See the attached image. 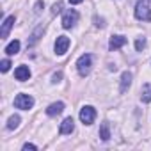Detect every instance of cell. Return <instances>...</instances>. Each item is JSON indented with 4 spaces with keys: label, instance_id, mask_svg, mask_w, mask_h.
Masks as SVG:
<instances>
[{
    "label": "cell",
    "instance_id": "cell-16",
    "mask_svg": "<svg viewBox=\"0 0 151 151\" xmlns=\"http://www.w3.org/2000/svg\"><path fill=\"white\" fill-rule=\"evenodd\" d=\"M18 124H20V117H18V116H11V117H9V123H7V128H9V130H14Z\"/></svg>",
    "mask_w": 151,
    "mask_h": 151
},
{
    "label": "cell",
    "instance_id": "cell-12",
    "mask_svg": "<svg viewBox=\"0 0 151 151\" xmlns=\"http://www.w3.org/2000/svg\"><path fill=\"white\" fill-rule=\"evenodd\" d=\"M130 84H132V73L124 71L123 77H121V93H126V89L130 87Z\"/></svg>",
    "mask_w": 151,
    "mask_h": 151
},
{
    "label": "cell",
    "instance_id": "cell-23",
    "mask_svg": "<svg viewBox=\"0 0 151 151\" xmlns=\"http://www.w3.org/2000/svg\"><path fill=\"white\" fill-rule=\"evenodd\" d=\"M94 23H96V25H98V27H103V25H105V23H103V20H101V18H94Z\"/></svg>",
    "mask_w": 151,
    "mask_h": 151
},
{
    "label": "cell",
    "instance_id": "cell-11",
    "mask_svg": "<svg viewBox=\"0 0 151 151\" xmlns=\"http://www.w3.org/2000/svg\"><path fill=\"white\" fill-rule=\"evenodd\" d=\"M64 110V103L62 101H57V103H52L48 109H46V114L48 116H57V114H60Z\"/></svg>",
    "mask_w": 151,
    "mask_h": 151
},
{
    "label": "cell",
    "instance_id": "cell-18",
    "mask_svg": "<svg viewBox=\"0 0 151 151\" xmlns=\"http://www.w3.org/2000/svg\"><path fill=\"white\" fill-rule=\"evenodd\" d=\"M144 46H146V39H144V37H139V39L135 41V48H137V52H142Z\"/></svg>",
    "mask_w": 151,
    "mask_h": 151
},
{
    "label": "cell",
    "instance_id": "cell-8",
    "mask_svg": "<svg viewBox=\"0 0 151 151\" xmlns=\"http://www.w3.org/2000/svg\"><path fill=\"white\" fill-rule=\"evenodd\" d=\"M13 25H14V16L6 18V20H4V23H2V30H0V37L6 39V37L9 36V30L13 29Z\"/></svg>",
    "mask_w": 151,
    "mask_h": 151
},
{
    "label": "cell",
    "instance_id": "cell-20",
    "mask_svg": "<svg viewBox=\"0 0 151 151\" xmlns=\"http://www.w3.org/2000/svg\"><path fill=\"white\" fill-rule=\"evenodd\" d=\"M60 9H62V2H57V4H53L52 13H53V14H57V13H60Z\"/></svg>",
    "mask_w": 151,
    "mask_h": 151
},
{
    "label": "cell",
    "instance_id": "cell-3",
    "mask_svg": "<svg viewBox=\"0 0 151 151\" xmlns=\"http://www.w3.org/2000/svg\"><path fill=\"white\" fill-rule=\"evenodd\" d=\"M32 105H34V98H32L30 94H18V96L14 98V107H16V109L29 110V109H32Z\"/></svg>",
    "mask_w": 151,
    "mask_h": 151
},
{
    "label": "cell",
    "instance_id": "cell-19",
    "mask_svg": "<svg viewBox=\"0 0 151 151\" xmlns=\"http://www.w3.org/2000/svg\"><path fill=\"white\" fill-rule=\"evenodd\" d=\"M9 68H11V62H9L7 59H4V60H2V64H0V69L6 73V71H9Z\"/></svg>",
    "mask_w": 151,
    "mask_h": 151
},
{
    "label": "cell",
    "instance_id": "cell-17",
    "mask_svg": "<svg viewBox=\"0 0 151 151\" xmlns=\"http://www.w3.org/2000/svg\"><path fill=\"white\" fill-rule=\"evenodd\" d=\"M43 30H45V27H39V29H37V30H36V32L32 34V37H30V41H29V46H32V45H34V43H36V41L39 39V34H41Z\"/></svg>",
    "mask_w": 151,
    "mask_h": 151
},
{
    "label": "cell",
    "instance_id": "cell-2",
    "mask_svg": "<svg viewBox=\"0 0 151 151\" xmlns=\"http://www.w3.org/2000/svg\"><path fill=\"white\" fill-rule=\"evenodd\" d=\"M135 18L142 20V22H151V9H149L146 0H142V2L137 4V7H135Z\"/></svg>",
    "mask_w": 151,
    "mask_h": 151
},
{
    "label": "cell",
    "instance_id": "cell-6",
    "mask_svg": "<svg viewBox=\"0 0 151 151\" xmlns=\"http://www.w3.org/2000/svg\"><path fill=\"white\" fill-rule=\"evenodd\" d=\"M69 48V37L68 36H59L55 41V53L57 55H64Z\"/></svg>",
    "mask_w": 151,
    "mask_h": 151
},
{
    "label": "cell",
    "instance_id": "cell-10",
    "mask_svg": "<svg viewBox=\"0 0 151 151\" xmlns=\"http://www.w3.org/2000/svg\"><path fill=\"white\" fill-rule=\"evenodd\" d=\"M75 130V123H73V117H66L62 123H60V133H71Z\"/></svg>",
    "mask_w": 151,
    "mask_h": 151
},
{
    "label": "cell",
    "instance_id": "cell-21",
    "mask_svg": "<svg viewBox=\"0 0 151 151\" xmlns=\"http://www.w3.org/2000/svg\"><path fill=\"white\" fill-rule=\"evenodd\" d=\"M43 7H45V4H43V2H37V4H36V7H34V11H36V13H41V9H43Z\"/></svg>",
    "mask_w": 151,
    "mask_h": 151
},
{
    "label": "cell",
    "instance_id": "cell-22",
    "mask_svg": "<svg viewBox=\"0 0 151 151\" xmlns=\"http://www.w3.org/2000/svg\"><path fill=\"white\" fill-rule=\"evenodd\" d=\"M23 149H25V151H29V149H37V147H36L34 144H29V142H27V144L23 146Z\"/></svg>",
    "mask_w": 151,
    "mask_h": 151
},
{
    "label": "cell",
    "instance_id": "cell-24",
    "mask_svg": "<svg viewBox=\"0 0 151 151\" xmlns=\"http://www.w3.org/2000/svg\"><path fill=\"white\" fill-rule=\"evenodd\" d=\"M60 77H62V73H55V75H53V82H59Z\"/></svg>",
    "mask_w": 151,
    "mask_h": 151
},
{
    "label": "cell",
    "instance_id": "cell-4",
    "mask_svg": "<svg viewBox=\"0 0 151 151\" xmlns=\"http://www.w3.org/2000/svg\"><path fill=\"white\" fill-rule=\"evenodd\" d=\"M94 117H96V110L93 109V107H84L82 110H80V121L84 123V124H93L94 123Z\"/></svg>",
    "mask_w": 151,
    "mask_h": 151
},
{
    "label": "cell",
    "instance_id": "cell-7",
    "mask_svg": "<svg viewBox=\"0 0 151 151\" xmlns=\"http://www.w3.org/2000/svg\"><path fill=\"white\" fill-rule=\"evenodd\" d=\"M124 45H126V37L124 36H112L110 37V43H109V48L114 52V50H119Z\"/></svg>",
    "mask_w": 151,
    "mask_h": 151
},
{
    "label": "cell",
    "instance_id": "cell-1",
    "mask_svg": "<svg viewBox=\"0 0 151 151\" xmlns=\"http://www.w3.org/2000/svg\"><path fill=\"white\" fill-rule=\"evenodd\" d=\"M91 66H93V55L91 53H84L77 60V68H78V73L82 77H86V75L91 73Z\"/></svg>",
    "mask_w": 151,
    "mask_h": 151
},
{
    "label": "cell",
    "instance_id": "cell-15",
    "mask_svg": "<svg viewBox=\"0 0 151 151\" xmlns=\"http://www.w3.org/2000/svg\"><path fill=\"white\" fill-rule=\"evenodd\" d=\"M100 137H101V140H109V139H110L109 123H103V124H101V128H100Z\"/></svg>",
    "mask_w": 151,
    "mask_h": 151
},
{
    "label": "cell",
    "instance_id": "cell-5",
    "mask_svg": "<svg viewBox=\"0 0 151 151\" xmlns=\"http://www.w3.org/2000/svg\"><path fill=\"white\" fill-rule=\"evenodd\" d=\"M77 22H78V13L75 11V9H69V11L64 14V18H62V27H64V29H71Z\"/></svg>",
    "mask_w": 151,
    "mask_h": 151
},
{
    "label": "cell",
    "instance_id": "cell-13",
    "mask_svg": "<svg viewBox=\"0 0 151 151\" xmlns=\"http://www.w3.org/2000/svg\"><path fill=\"white\" fill-rule=\"evenodd\" d=\"M18 52H20V41H18V39L11 41V43L6 46V53H7V55H16Z\"/></svg>",
    "mask_w": 151,
    "mask_h": 151
},
{
    "label": "cell",
    "instance_id": "cell-14",
    "mask_svg": "<svg viewBox=\"0 0 151 151\" xmlns=\"http://www.w3.org/2000/svg\"><path fill=\"white\" fill-rule=\"evenodd\" d=\"M140 98H142L144 103H149V101H151V84L142 86V94H140Z\"/></svg>",
    "mask_w": 151,
    "mask_h": 151
},
{
    "label": "cell",
    "instance_id": "cell-25",
    "mask_svg": "<svg viewBox=\"0 0 151 151\" xmlns=\"http://www.w3.org/2000/svg\"><path fill=\"white\" fill-rule=\"evenodd\" d=\"M80 2H84V0H69V4H80Z\"/></svg>",
    "mask_w": 151,
    "mask_h": 151
},
{
    "label": "cell",
    "instance_id": "cell-9",
    "mask_svg": "<svg viewBox=\"0 0 151 151\" xmlns=\"http://www.w3.org/2000/svg\"><path fill=\"white\" fill-rule=\"evenodd\" d=\"M14 77H16V80L25 82V80H29V77H30V69H29L27 66H18L16 71H14Z\"/></svg>",
    "mask_w": 151,
    "mask_h": 151
}]
</instances>
